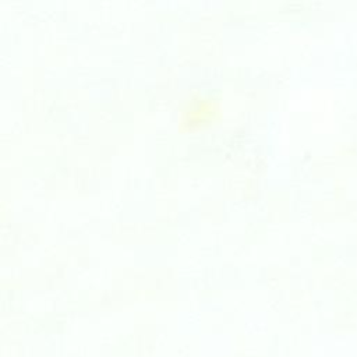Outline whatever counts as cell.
Masks as SVG:
<instances>
[]
</instances>
